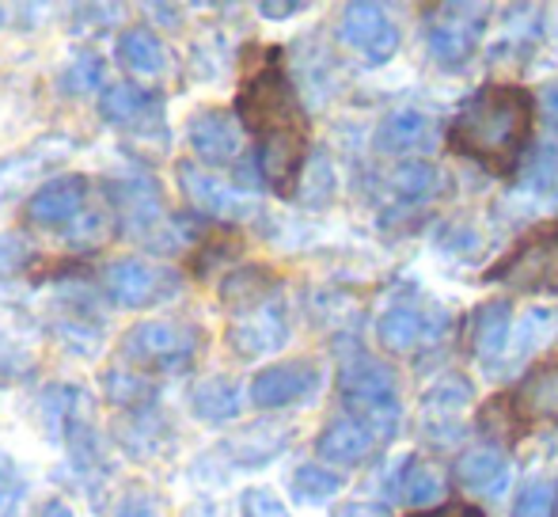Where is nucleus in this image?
I'll use <instances>...</instances> for the list:
<instances>
[{
    "mask_svg": "<svg viewBox=\"0 0 558 517\" xmlns=\"http://www.w3.org/2000/svg\"><path fill=\"white\" fill-rule=\"evenodd\" d=\"M84 202H88V179L53 176L27 199L23 217H27L35 229H58V225H69L76 214H81Z\"/></svg>",
    "mask_w": 558,
    "mask_h": 517,
    "instance_id": "15",
    "label": "nucleus"
},
{
    "mask_svg": "<svg viewBox=\"0 0 558 517\" xmlns=\"http://www.w3.org/2000/svg\"><path fill=\"white\" fill-rule=\"evenodd\" d=\"M532 130V96L517 84H486L452 122L456 153L490 168H513Z\"/></svg>",
    "mask_w": 558,
    "mask_h": 517,
    "instance_id": "2",
    "label": "nucleus"
},
{
    "mask_svg": "<svg viewBox=\"0 0 558 517\" xmlns=\"http://www.w3.org/2000/svg\"><path fill=\"white\" fill-rule=\"evenodd\" d=\"M43 517H73V510H69V506L61 503V498H53V503H46Z\"/></svg>",
    "mask_w": 558,
    "mask_h": 517,
    "instance_id": "45",
    "label": "nucleus"
},
{
    "mask_svg": "<svg viewBox=\"0 0 558 517\" xmlns=\"http://www.w3.org/2000/svg\"><path fill=\"white\" fill-rule=\"evenodd\" d=\"M104 81H107V61L92 50H81L65 65V73H61V92H69V96H88V92H96Z\"/></svg>",
    "mask_w": 558,
    "mask_h": 517,
    "instance_id": "29",
    "label": "nucleus"
},
{
    "mask_svg": "<svg viewBox=\"0 0 558 517\" xmlns=\"http://www.w3.org/2000/svg\"><path fill=\"white\" fill-rule=\"evenodd\" d=\"M240 122L258 137V164L274 191H293L301 176L304 148H308V122L296 104L293 84L278 65H266L247 76L235 99Z\"/></svg>",
    "mask_w": 558,
    "mask_h": 517,
    "instance_id": "1",
    "label": "nucleus"
},
{
    "mask_svg": "<svg viewBox=\"0 0 558 517\" xmlns=\"http://www.w3.org/2000/svg\"><path fill=\"white\" fill-rule=\"evenodd\" d=\"M331 517H388L380 510V506H365V503H345V506H338V510Z\"/></svg>",
    "mask_w": 558,
    "mask_h": 517,
    "instance_id": "44",
    "label": "nucleus"
},
{
    "mask_svg": "<svg viewBox=\"0 0 558 517\" xmlns=\"http://www.w3.org/2000/svg\"><path fill=\"white\" fill-rule=\"evenodd\" d=\"M104 286L118 309H148V304H160L175 293L179 274L171 266L145 263V258H118L107 266Z\"/></svg>",
    "mask_w": 558,
    "mask_h": 517,
    "instance_id": "5",
    "label": "nucleus"
},
{
    "mask_svg": "<svg viewBox=\"0 0 558 517\" xmlns=\"http://www.w3.org/2000/svg\"><path fill=\"white\" fill-rule=\"evenodd\" d=\"M191 407L202 422H232L240 414V385L228 377H206L191 392Z\"/></svg>",
    "mask_w": 558,
    "mask_h": 517,
    "instance_id": "23",
    "label": "nucleus"
},
{
    "mask_svg": "<svg viewBox=\"0 0 558 517\" xmlns=\"http://www.w3.org/2000/svg\"><path fill=\"white\" fill-rule=\"evenodd\" d=\"M391 187H396L403 199H426L429 191L437 187V171L422 160H411V164H399L396 176H391Z\"/></svg>",
    "mask_w": 558,
    "mask_h": 517,
    "instance_id": "32",
    "label": "nucleus"
},
{
    "mask_svg": "<svg viewBox=\"0 0 558 517\" xmlns=\"http://www.w3.org/2000/svg\"><path fill=\"white\" fill-rule=\"evenodd\" d=\"M175 179H179V191L183 199L191 202L194 209L209 217H221V221H240V217L251 214V202L243 199L235 187H228L225 179H217L214 171L198 168L191 160H179L175 164Z\"/></svg>",
    "mask_w": 558,
    "mask_h": 517,
    "instance_id": "12",
    "label": "nucleus"
},
{
    "mask_svg": "<svg viewBox=\"0 0 558 517\" xmlns=\"http://www.w3.org/2000/svg\"><path fill=\"white\" fill-rule=\"evenodd\" d=\"M509 320H513L509 301H486L483 309L471 316L468 342H471V354H475L478 362H490V358L501 354V347H506V339H509V327H513Z\"/></svg>",
    "mask_w": 558,
    "mask_h": 517,
    "instance_id": "21",
    "label": "nucleus"
},
{
    "mask_svg": "<svg viewBox=\"0 0 558 517\" xmlns=\"http://www.w3.org/2000/svg\"><path fill=\"white\" fill-rule=\"evenodd\" d=\"M104 385H107L111 404L125 407V411H145V404H153V399H156L153 381H145L141 373H133V370H111L104 377Z\"/></svg>",
    "mask_w": 558,
    "mask_h": 517,
    "instance_id": "27",
    "label": "nucleus"
},
{
    "mask_svg": "<svg viewBox=\"0 0 558 517\" xmlns=\"http://www.w3.org/2000/svg\"><path fill=\"white\" fill-rule=\"evenodd\" d=\"M286 437H289V430L258 422V426L243 430L240 437H232V442H228V453H232L240 465H266V460H274L281 449H286Z\"/></svg>",
    "mask_w": 558,
    "mask_h": 517,
    "instance_id": "25",
    "label": "nucleus"
},
{
    "mask_svg": "<svg viewBox=\"0 0 558 517\" xmlns=\"http://www.w3.org/2000/svg\"><path fill=\"white\" fill-rule=\"evenodd\" d=\"M202 347L198 327L191 324H171V320H145L133 324L118 342V354L125 365L137 370H160V373H183L194 365Z\"/></svg>",
    "mask_w": 558,
    "mask_h": 517,
    "instance_id": "3",
    "label": "nucleus"
},
{
    "mask_svg": "<svg viewBox=\"0 0 558 517\" xmlns=\"http://www.w3.org/2000/svg\"><path fill=\"white\" fill-rule=\"evenodd\" d=\"M31 244L20 237V232H0V278H8V274L23 270V266L31 263Z\"/></svg>",
    "mask_w": 558,
    "mask_h": 517,
    "instance_id": "37",
    "label": "nucleus"
},
{
    "mask_svg": "<svg viewBox=\"0 0 558 517\" xmlns=\"http://www.w3.org/2000/svg\"><path fill=\"white\" fill-rule=\"evenodd\" d=\"M396 426H399V419H361V414H350V419L331 422V426L316 437V453L327 465L353 468L373 457V453L396 434Z\"/></svg>",
    "mask_w": 558,
    "mask_h": 517,
    "instance_id": "6",
    "label": "nucleus"
},
{
    "mask_svg": "<svg viewBox=\"0 0 558 517\" xmlns=\"http://www.w3.org/2000/svg\"><path fill=\"white\" fill-rule=\"evenodd\" d=\"M456 480H460V488L478 491V495H501L509 483V457L494 445L471 449L456 460Z\"/></svg>",
    "mask_w": 558,
    "mask_h": 517,
    "instance_id": "18",
    "label": "nucleus"
},
{
    "mask_svg": "<svg viewBox=\"0 0 558 517\" xmlns=\"http://www.w3.org/2000/svg\"><path fill=\"white\" fill-rule=\"evenodd\" d=\"M319 385V365L308 358H293V362H278L266 365L263 373H255L251 381V399L263 411H278V407L301 404L308 399Z\"/></svg>",
    "mask_w": 558,
    "mask_h": 517,
    "instance_id": "13",
    "label": "nucleus"
},
{
    "mask_svg": "<svg viewBox=\"0 0 558 517\" xmlns=\"http://www.w3.org/2000/svg\"><path fill=\"white\" fill-rule=\"evenodd\" d=\"M338 38L353 50L365 53L373 65L388 61L391 53L399 50V31L396 23L388 20L380 4H345L342 8V23H338Z\"/></svg>",
    "mask_w": 558,
    "mask_h": 517,
    "instance_id": "11",
    "label": "nucleus"
},
{
    "mask_svg": "<svg viewBox=\"0 0 558 517\" xmlns=\"http://www.w3.org/2000/svg\"><path fill=\"white\" fill-rule=\"evenodd\" d=\"M539 111H544L547 127L558 130V84H544L539 88Z\"/></svg>",
    "mask_w": 558,
    "mask_h": 517,
    "instance_id": "41",
    "label": "nucleus"
},
{
    "mask_svg": "<svg viewBox=\"0 0 558 517\" xmlns=\"http://www.w3.org/2000/svg\"><path fill=\"white\" fill-rule=\"evenodd\" d=\"M186 141H191L194 156L206 164H232L240 156L243 133L240 122L232 119L221 107H206L186 122Z\"/></svg>",
    "mask_w": 558,
    "mask_h": 517,
    "instance_id": "16",
    "label": "nucleus"
},
{
    "mask_svg": "<svg viewBox=\"0 0 558 517\" xmlns=\"http://www.w3.org/2000/svg\"><path fill=\"white\" fill-rule=\"evenodd\" d=\"M445 316L429 304L418 301H396L376 324V339L388 354H407L411 347H418L422 339H434L441 335Z\"/></svg>",
    "mask_w": 558,
    "mask_h": 517,
    "instance_id": "14",
    "label": "nucleus"
},
{
    "mask_svg": "<svg viewBox=\"0 0 558 517\" xmlns=\"http://www.w3.org/2000/svg\"><path fill=\"white\" fill-rule=\"evenodd\" d=\"M376 145L384 153H422L437 145V122L422 111H396L376 130Z\"/></svg>",
    "mask_w": 558,
    "mask_h": 517,
    "instance_id": "19",
    "label": "nucleus"
},
{
    "mask_svg": "<svg viewBox=\"0 0 558 517\" xmlns=\"http://www.w3.org/2000/svg\"><path fill=\"white\" fill-rule=\"evenodd\" d=\"M555 506H558V480L555 476H536L517 495L513 517H555Z\"/></svg>",
    "mask_w": 558,
    "mask_h": 517,
    "instance_id": "30",
    "label": "nucleus"
},
{
    "mask_svg": "<svg viewBox=\"0 0 558 517\" xmlns=\"http://www.w3.org/2000/svg\"><path fill=\"white\" fill-rule=\"evenodd\" d=\"M107 232H111V225H107L104 214H88L84 221H76L73 229H69V244L73 248H96L107 240Z\"/></svg>",
    "mask_w": 558,
    "mask_h": 517,
    "instance_id": "38",
    "label": "nucleus"
},
{
    "mask_svg": "<svg viewBox=\"0 0 558 517\" xmlns=\"http://www.w3.org/2000/svg\"><path fill=\"white\" fill-rule=\"evenodd\" d=\"M418 517H483V510H478V506H468V503H448L441 510H429Z\"/></svg>",
    "mask_w": 558,
    "mask_h": 517,
    "instance_id": "43",
    "label": "nucleus"
},
{
    "mask_svg": "<svg viewBox=\"0 0 558 517\" xmlns=\"http://www.w3.org/2000/svg\"><path fill=\"white\" fill-rule=\"evenodd\" d=\"M258 12L266 15V20H286V15H296L301 12V4H293V0H266V4H258Z\"/></svg>",
    "mask_w": 558,
    "mask_h": 517,
    "instance_id": "42",
    "label": "nucleus"
},
{
    "mask_svg": "<svg viewBox=\"0 0 558 517\" xmlns=\"http://www.w3.org/2000/svg\"><path fill=\"white\" fill-rule=\"evenodd\" d=\"M27 373H35V354H31V347H23L15 335L0 332V377L20 381V377H27Z\"/></svg>",
    "mask_w": 558,
    "mask_h": 517,
    "instance_id": "34",
    "label": "nucleus"
},
{
    "mask_svg": "<svg viewBox=\"0 0 558 517\" xmlns=\"http://www.w3.org/2000/svg\"><path fill=\"white\" fill-rule=\"evenodd\" d=\"M114 53H118V65H122L125 73L141 76V81H156V76L168 69V46L148 27H125L122 35H118Z\"/></svg>",
    "mask_w": 558,
    "mask_h": 517,
    "instance_id": "17",
    "label": "nucleus"
},
{
    "mask_svg": "<svg viewBox=\"0 0 558 517\" xmlns=\"http://www.w3.org/2000/svg\"><path fill=\"white\" fill-rule=\"evenodd\" d=\"M156 430H160L156 414H145V411H141L133 422H125L122 445L130 449V457H156V453H160V437H156Z\"/></svg>",
    "mask_w": 558,
    "mask_h": 517,
    "instance_id": "31",
    "label": "nucleus"
},
{
    "mask_svg": "<svg viewBox=\"0 0 558 517\" xmlns=\"http://www.w3.org/2000/svg\"><path fill=\"white\" fill-rule=\"evenodd\" d=\"M490 281H506L517 289H558V229L532 237L521 252L486 274Z\"/></svg>",
    "mask_w": 558,
    "mask_h": 517,
    "instance_id": "10",
    "label": "nucleus"
},
{
    "mask_svg": "<svg viewBox=\"0 0 558 517\" xmlns=\"http://www.w3.org/2000/svg\"><path fill=\"white\" fill-rule=\"evenodd\" d=\"M111 517H163V498L148 488H130L114 503Z\"/></svg>",
    "mask_w": 558,
    "mask_h": 517,
    "instance_id": "36",
    "label": "nucleus"
},
{
    "mask_svg": "<svg viewBox=\"0 0 558 517\" xmlns=\"http://www.w3.org/2000/svg\"><path fill=\"white\" fill-rule=\"evenodd\" d=\"M517 411L532 422H558V362L539 365L517 392Z\"/></svg>",
    "mask_w": 558,
    "mask_h": 517,
    "instance_id": "22",
    "label": "nucleus"
},
{
    "mask_svg": "<svg viewBox=\"0 0 558 517\" xmlns=\"http://www.w3.org/2000/svg\"><path fill=\"white\" fill-rule=\"evenodd\" d=\"M38 414H43V422H46V434L69 437V430H73L76 422L92 419V399L73 385H53L38 399Z\"/></svg>",
    "mask_w": 558,
    "mask_h": 517,
    "instance_id": "20",
    "label": "nucleus"
},
{
    "mask_svg": "<svg viewBox=\"0 0 558 517\" xmlns=\"http://www.w3.org/2000/svg\"><path fill=\"white\" fill-rule=\"evenodd\" d=\"M338 491H342V476L327 472V468H319V465H301L293 472V498L304 506L327 503V498H335Z\"/></svg>",
    "mask_w": 558,
    "mask_h": 517,
    "instance_id": "28",
    "label": "nucleus"
},
{
    "mask_svg": "<svg viewBox=\"0 0 558 517\" xmlns=\"http://www.w3.org/2000/svg\"><path fill=\"white\" fill-rule=\"evenodd\" d=\"M27 495V488L15 480H0V517H15L20 514V503Z\"/></svg>",
    "mask_w": 558,
    "mask_h": 517,
    "instance_id": "40",
    "label": "nucleus"
},
{
    "mask_svg": "<svg viewBox=\"0 0 558 517\" xmlns=\"http://www.w3.org/2000/svg\"><path fill=\"white\" fill-rule=\"evenodd\" d=\"M148 107H156V99L141 84H111V88H104V99H99V115L107 122H114V127H130V122L145 119Z\"/></svg>",
    "mask_w": 558,
    "mask_h": 517,
    "instance_id": "24",
    "label": "nucleus"
},
{
    "mask_svg": "<svg viewBox=\"0 0 558 517\" xmlns=\"http://www.w3.org/2000/svg\"><path fill=\"white\" fill-rule=\"evenodd\" d=\"M338 392L345 407L361 419H399L396 404V377L373 354H350L338 370Z\"/></svg>",
    "mask_w": 558,
    "mask_h": 517,
    "instance_id": "4",
    "label": "nucleus"
},
{
    "mask_svg": "<svg viewBox=\"0 0 558 517\" xmlns=\"http://www.w3.org/2000/svg\"><path fill=\"white\" fill-rule=\"evenodd\" d=\"M529 191L544 194V199H558V153L555 148H539L529 164V176H524Z\"/></svg>",
    "mask_w": 558,
    "mask_h": 517,
    "instance_id": "33",
    "label": "nucleus"
},
{
    "mask_svg": "<svg viewBox=\"0 0 558 517\" xmlns=\"http://www.w3.org/2000/svg\"><path fill=\"white\" fill-rule=\"evenodd\" d=\"M243 517H289V510L281 506V498L266 488H251L243 491Z\"/></svg>",
    "mask_w": 558,
    "mask_h": 517,
    "instance_id": "39",
    "label": "nucleus"
},
{
    "mask_svg": "<svg viewBox=\"0 0 558 517\" xmlns=\"http://www.w3.org/2000/svg\"><path fill=\"white\" fill-rule=\"evenodd\" d=\"M441 491H445V483H441V476H437L434 468L414 465V468H411V476H407L403 498H407L411 506H434L437 498H441Z\"/></svg>",
    "mask_w": 558,
    "mask_h": 517,
    "instance_id": "35",
    "label": "nucleus"
},
{
    "mask_svg": "<svg viewBox=\"0 0 558 517\" xmlns=\"http://www.w3.org/2000/svg\"><path fill=\"white\" fill-rule=\"evenodd\" d=\"M73 153H76L73 137H65V133H50V137L31 141V145L20 148V153L0 156V206H4L15 191H23V187L35 183L38 176L53 171L61 160H69Z\"/></svg>",
    "mask_w": 558,
    "mask_h": 517,
    "instance_id": "9",
    "label": "nucleus"
},
{
    "mask_svg": "<svg viewBox=\"0 0 558 517\" xmlns=\"http://www.w3.org/2000/svg\"><path fill=\"white\" fill-rule=\"evenodd\" d=\"M486 4H441L429 20V53L445 65L468 61L486 27Z\"/></svg>",
    "mask_w": 558,
    "mask_h": 517,
    "instance_id": "7",
    "label": "nucleus"
},
{
    "mask_svg": "<svg viewBox=\"0 0 558 517\" xmlns=\"http://www.w3.org/2000/svg\"><path fill=\"white\" fill-rule=\"evenodd\" d=\"M286 339H289V316L281 297H270V301L255 304V309L235 312L232 324H228V347L240 358L274 354V350L286 347Z\"/></svg>",
    "mask_w": 558,
    "mask_h": 517,
    "instance_id": "8",
    "label": "nucleus"
},
{
    "mask_svg": "<svg viewBox=\"0 0 558 517\" xmlns=\"http://www.w3.org/2000/svg\"><path fill=\"white\" fill-rule=\"evenodd\" d=\"M270 286H274V278L266 270L243 266V270H235L232 278L225 281L221 293H225V304H232L235 312H243V309H255V304L270 301V293H266Z\"/></svg>",
    "mask_w": 558,
    "mask_h": 517,
    "instance_id": "26",
    "label": "nucleus"
}]
</instances>
